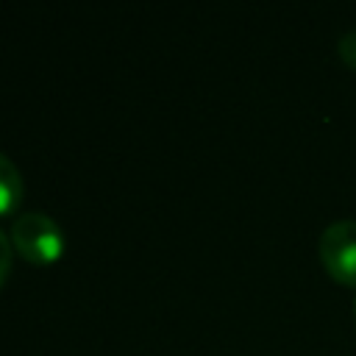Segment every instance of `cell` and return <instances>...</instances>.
<instances>
[{"mask_svg": "<svg viewBox=\"0 0 356 356\" xmlns=\"http://www.w3.org/2000/svg\"><path fill=\"white\" fill-rule=\"evenodd\" d=\"M339 56H342L345 64H350L356 70V31H350L339 39Z\"/></svg>", "mask_w": 356, "mask_h": 356, "instance_id": "277c9868", "label": "cell"}, {"mask_svg": "<svg viewBox=\"0 0 356 356\" xmlns=\"http://www.w3.org/2000/svg\"><path fill=\"white\" fill-rule=\"evenodd\" d=\"M11 245L31 264H50L64 248L58 222L44 211H22L11 222Z\"/></svg>", "mask_w": 356, "mask_h": 356, "instance_id": "6da1fadb", "label": "cell"}, {"mask_svg": "<svg viewBox=\"0 0 356 356\" xmlns=\"http://www.w3.org/2000/svg\"><path fill=\"white\" fill-rule=\"evenodd\" d=\"M353 312H356V300H353Z\"/></svg>", "mask_w": 356, "mask_h": 356, "instance_id": "8992f818", "label": "cell"}, {"mask_svg": "<svg viewBox=\"0 0 356 356\" xmlns=\"http://www.w3.org/2000/svg\"><path fill=\"white\" fill-rule=\"evenodd\" d=\"M22 200V175L17 164L0 150V214H8Z\"/></svg>", "mask_w": 356, "mask_h": 356, "instance_id": "3957f363", "label": "cell"}, {"mask_svg": "<svg viewBox=\"0 0 356 356\" xmlns=\"http://www.w3.org/2000/svg\"><path fill=\"white\" fill-rule=\"evenodd\" d=\"M8 270H11V242H8V236L0 231V286H3V281H6V275H8Z\"/></svg>", "mask_w": 356, "mask_h": 356, "instance_id": "5b68a950", "label": "cell"}, {"mask_svg": "<svg viewBox=\"0 0 356 356\" xmlns=\"http://www.w3.org/2000/svg\"><path fill=\"white\" fill-rule=\"evenodd\" d=\"M320 261L337 284L356 286V220H337L320 234Z\"/></svg>", "mask_w": 356, "mask_h": 356, "instance_id": "7a4b0ae2", "label": "cell"}]
</instances>
